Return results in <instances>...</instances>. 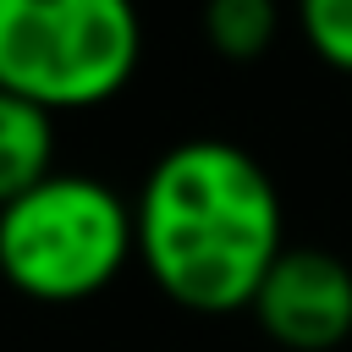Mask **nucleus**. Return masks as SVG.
<instances>
[{
    "label": "nucleus",
    "mask_w": 352,
    "mask_h": 352,
    "mask_svg": "<svg viewBox=\"0 0 352 352\" xmlns=\"http://www.w3.org/2000/svg\"><path fill=\"white\" fill-rule=\"evenodd\" d=\"M138 264L192 314L253 308L286 253L275 176L226 138L170 143L138 187Z\"/></svg>",
    "instance_id": "obj_1"
},
{
    "label": "nucleus",
    "mask_w": 352,
    "mask_h": 352,
    "mask_svg": "<svg viewBox=\"0 0 352 352\" xmlns=\"http://www.w3.org/2000/svg\"><path fill=\"white\" fill-rule=\"evenodd\" d=\"M138 253V209L88 170H55L0 204V264L38 302L104 292Z\"/></svg>",
    "instance_id": "obj_2"
},
{
    "label": "nucleus",
    "mask_w": 352,
    "mask_h": 352,
    "mask_svg": "<svg viewBox=\"0 0 352 352\" xmlns=\"http://www.w3.org/2000/svg\"><path fill=\"white\" fill-rule=\"evenodd\" d=\"M143 60L138 0H0V94L44 110L116 99Z\"/></svg>",
    "instance_id": "obj_3"
},
{
    "label": "nucleus",
    "mask_w": 352,
    "mask_h": 352,
    "mask_svg": "<svg viewBox=\"0 0 352 352\" xmlns=\"http://www.w3.org/2000/svg\"><path fill=\"white\" fill-rule=\"evenodd\" d=\"M248 314L286 352H330L352 336V264L330 248H286Z\"/></svg>",
    "instance_id": "obj_4"
},
{
    "label": "nucleus",
    "mask_w": 352,
    "mask_h": 352,
    "mask_svg": "<svg viewBox=\"0 0 352 352\" xmlns=\"http://www.w3.org/2000/svg\"><path fill=\"white\" fill-rule=\"evenodd\" d=\"M55 176V110L0 94V204Z\"/></svg>",
    "instance_id": "obj_5"
},
{
    "label": "nucleus",
    "mask_w": 352,
    "mask_h": 352,
    "mask_svg": "<svg viewBox=\"0 0 352 352\" xmlns=\"http://www.w3.org/2000/svg\"><path fill=\"white\" fill-rule=\"evenodd\" d=\"M198 28H204V44L214 55L258 60L280 33V6L275 0H204Z\"/></svg>",
    "instance_id": "obj_6"
},
{
    "label": "nucleus",
    "mask_w": 352,
    "mask_h": 352,
    "mask_svg": "<svg viewBox=\"0 0 352 352\" xmlns=\"http://www.w3.org/2000/svg\"><path fill=\"white\" fill-rule=\"evenodd\" d=\"M292 6H297V28L308 50L324 66L352 77V0H292Z\"/></svg>",
    "instance_id": "obj_7"
}]
</instances>
